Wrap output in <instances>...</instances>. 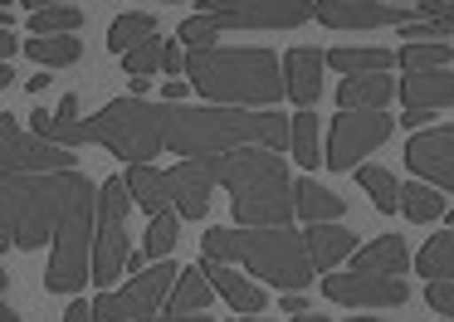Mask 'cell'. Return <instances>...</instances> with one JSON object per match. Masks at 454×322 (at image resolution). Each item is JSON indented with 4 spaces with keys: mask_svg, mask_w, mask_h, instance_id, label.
Segmentation results:
<instances>
[{
    "mask_svg": "<svg viewBox=\"0 0 454 322\" xmlns=\"http://www.w3.org/2000/svg\"><path fill=\"white\" fill-rule=\"evenodd\" d=\"M98 185L74 171H0V230L15 249L50 244V293H79L93 263Z\"/></svg>",
    "mask_w": 454,
    "mask_h": 322,
    "instance_id": "6da1fadb",
    "label": "cell"
},
{
    "mask_svg": "<svg viewBox=\"0 0 454 322\" xmlns=\"http://www.w3.org/2000/svg\"><path fill=\"white\" fill-rule=\"evenodd\" d=\"M161 122V146H171L186 161H206V156L235 152V146H269V152H284L288 146V117L274 107H181L167 103L157 107Z\"/></svg>",
    "mask_w": 454,
    "mask_h": 322,
    "instance_id": "7a4b0ae2",
    "label": "cell"
},
{
    "mask_svg": "<svg viewBox=\"0 0 454 322\" xmlns=\"http://www.w3.org/2000/svg\"><path fill=\"white\" fill-rule=\"evenodd\" d=\"M215 185L230 191V210L239 224H288L294 220V181L278 152L269 146H235V152L206 156Z\"/></svg>",
    "mask_w": 454,
    "mask_h": 322,
    "instance_id": "3957f363",
    "label": "cell"
},
{
    "mask_svg": "<svg viewBox=\"0 0 454 322\" xmlns=\"http://www.w3.org/2000/svg\"><path fill=\"white\" fill-rule=\"evenodd\" d=\"M181 74L220 107H274L284 98L278 54L269 49H191Z\"/></svg>",
    "mask_w": 454,
    "mask_h": 322,
    "instance_id": "277c9868",
    "label": "cell"
},
{
    "mask_svg": "<svg viewBox=\"0 0 454 322\" xmlns=\"http://www.w3.org/2000/svg\"><path fill=\"white\" fill-rule=\"evenodd\" d=\"M206 259L220 263H245L254 279L274 283L284 293H303L313 283L303 234L288 224H239V230H206Z\"/></svg>",
    "mask_w": 454,
    "mask_h": 322,
    "instance_id": "5b68a950",
    "label": "cell"
},
{
    "mask_svg": "<svg viewBox=\"0 0 454 322\" xmlns=\"http://www.w3.org/2000/svg\"><path fill=\"white\" fill-rule=\"evenodd\" d=\"M313 20V0H200V15L181 25V44L206 49L225 29H294Z\"/></svg>",
    "mask_w": 454,
    "mask_h": 322,
    "instance_id": "8992f818",
    "label": "cell"
},
{
    "mask_svg": "<svg viewBox=\"0 0 454 322\" xmlns=\"http://www.w3.org/2000/svg\"><path fill=\"white\" fill-rule=\"evenodd\" d=\"M79 142H98V146H108L113 156H122V161H152V156L161 152L157 107L142 103V98H118V103H108L103 113L83 117Z\"/></svg>",
    "mask_w": 454,
    "mask_h": 322,
    "instance_id": "52a82bcc",
    "label": "cell"
},
{
    "mask_svg": "<svg viewBox=\"0 0 454 322\" xmlns=\"http://www.w3.org/2000/svg\"><path fill=\"white\" fill-rule=\"evenodd\" d=\"M128 210L132 195L122 176H108L98 185V215H93V263H89V283H118L122 279V259H128Z\"/></svg>",
    "mask_w": 454,
    "mask_h": 322,
    "instance_id": "ba28073f",
    "label": "cell"
},
{
    "mask_svg": "<svg viewBox=\"0 0 454 322\" xmlns=\"http://www.w3.org/2000/svg\"><path fill=\"white\" fill-rule=\"evenodd\" d=\"M391 132H395V117L376 113V107H342V113L333 117V137H327V161L323 166L352 171V166L362 161L366 152H376Z\"/></svg>",
    "mask_w": 454,
    "mask_h": 322,
    "instance_id": "9c48e42d",
    "label": "cell"
},
{
    "mask_svg": "<svg viewBox=\"0 0 454 322\" xmlns=\"http://www.w3.org/2000/svg\"><path fill=\"white\" fill-rule=\"evenodd\" d=\"M176 263L161 259L157 269H147L142 279L122 283L118 293H103L98 302H93V322H137V318H152V312L161 308V298L171 293V283H176Z\"/></svg>",
    "mask_w": 454,
    "mask_h": 322,
    "instance_id": "30bf717a",
    "label": "cell"
},
{
    "mask_svg": "<svg viewBox=\"0 0 454 322\" xmlns=\"http://www.w3.org/2000/svg\"><path fill=\"white\" fill-rule=\"evenodd\" d=\"M79 156L69 146H54L15 127L11 113H0V171H74Z\"/></svg>",
    "mask_w": 454,
    "mask_h": 322,
    "instance_id": "8fae6325",
    "label": "cell"
},
{
    "mask_svg": "<svg viewBox=\"0 0 454 322\" xmlns=\"http://www.w3.org/2000/svg\"><path fill=\"white\" fill-rule=\"evenodd\" d=\"M313 15L327 29H386L420 20V5H381V0H317Z\"/></svg>",
    "mask_w": 454,
    "mask_h": 322,
    "instance_id": "7c38bea8",
    "label": "cell"
},
{
    "mask_svg": "<svg viewBox=\"0 0 454 322\" xmlns=\"http://www.w3.org/2000/svg\"><path fill=\"white\" fill-rule=\"evenodd\" d=\"M323 293L333 302H347V308H401L405 302V283L401 279H386V273H333L323 279Z\"/></svg>",
    "mask_w": 454,
    "mask_h": 322,
    "instance_id": "4fadbf2b",
    "label": "cell"
},
{
    "mask_svg": "<svg viewBox=\"0 0 454 322\" xmlns=\"http://www.w3.org/2000/svg\"><path fill=\"white\" fill-rule=\"evenodd\" d=\"M405 166L434 191L454 185V127H434V132H415L405 142Z\"/></svg>",
    "mask_w": 454,
    "mask_h": 322,
    "instance_id": "5bb4252c",
    "label": "cell"
},
{
    "mask_svg": "<svg viewBox=\"0 0 454 322\" xmlns=\"http://www.w3.org/2000/svg\"><path fill=\"white\" fill-rule=\"evenodd\" d=\"M210 191H215V176H210L206 161H181L167 171V195L176 205V215H186V220H206Z\"/></svg>",
    "mask_w": 454,
    "mask_h": 322,
    "instance_id": "9a60e30c",
    "label": "cell"
},
{
    "mask_svg": "<svg viewBox=\"0 0 454 322\" xmlns=\"http://www.w3.org/2000/svg\"><path fill=\"white\" fill-rule=\"evenodd\" d=\"M323 54L317 49H294V54L284 59V93L294 98V103L313 107L317 93H323Z\"/></svg>",
    "mask_w": 454,
    "mask_h": 322,
    "instance_id": "2e32d148",
    "label": "cell"
},
{
    "mask_svg": "<svg viewBox=\"0 0 454 322\" xmlns=\"http://www.w3.org/2000/svg\"><path fill=\"white\" fill-rule=\"evenodd\" d=\"M200 273L210 279V288L225 293L235 312H249V318H254V312H264V302H269L264 288H259V283H249V279H239V269H230V263H220V259H200Z\"/></svg>",
    "mask_w": 454,
    "mask_h": 322,
    "instance_id": "e0dca14e",
    "label": "cell"
},
{
    "mask_svg": "<svg viewBox=\"0 0 454 322\" xmlns=\"http://www.w3.org/2000/svg\"><path fill=\"white\" fill-rule=\"evenodd\" d=\"M401 103L420 107V113H444V107L454 103V74L450 68H434V74H405Z\"/></svg>",
    "mask_w": 454,
    "mask_h": 322,
    "instance_id": "ac0fdd59",
    "label": "cell"
},
{
    "mask_svg": "<svg viewBox=\"0 0 454 322\" xmlns=\"http://www.w3.org/2000/svg\"><path fill=\"white\" fill-rule=\"evenodd\" d=\"M411 254H405V240L401 234H381L372 240L366 249H356V273H386V279H401Z\"/></svg>",
    "mask_w": 454,
    "mask_h": 322,
    "instance_id": "d6986e66",
    "label": "cell"
},
{
    "mask_svg": "<svg viewBox=\"0 0 454 322\" xmlns=\"http://www.w3.org/2000/svg\"><path fill=\"white\" fill-rule=\"evenodd\" d=\"M303 249H308V263H313V269H333L337 259H347V254L356 249V240L347 230H337V224L317 220L313 230L303 234Z\"/></svg>",
    "mask_w": 454,
    "mask_h": 322,
    "instance_id": "ffe728a7",
    "label": "cell"
},
{
    "mask_svg": "<svg viewBox=\"0 0 454 322\" xmlns=\"http://www.w3.org/2000/svg\"><path fill=\"white\" fill-rule=\"evenodd\" d=\"M337 98H342V107H376V113H381L395 98V78L391 74H347V83L337 88Z\"/></svg>",
    "mask_w": 454,
    "mask_h": 322,
    "instance_id": "44dd1931",
    "label": "cell"
},
{
    "mask_svg": "<svg viewBox=\"0 0 454 322\" xmlns=\"http://www.w3.org/2000/svg\"><path fill=\"white\" fill-rule=\"evenodd\" d=\"M128 195H132V205H142V210H167L171 205V195H167V171H157V166H147V161H132L128 166Z\"/></svg>",
    "mask_w": 454,
    "mask_h": 322,
    "instance_id": "7402d4cb",
    "label": "cell"
},
{
    "mask_svg": "<svg viewBox=\"0 0 454 322\" xmlns=\"http://www.w3.org/2000/svg\"><path fill=\"white\" fill-rule=\"evenodd\" d=\"M347 210V200H337L333 191H323L317 181H298L294 185V215H303L308 224L317 220H337V215Z\"/></svg>",
    "mask_w": 454,
    "mask_h": 322,
    "instance_id": "603a6c76",
    "label": "cell"
},
{
    "mask_svg": "<svg viewBox=\"0 0 454 322\" xmlns=\"http://www.w3.org/2000/svg\"><path fill=\"white\" fill-rule=\"evenodd\" d=\"M20 49L40 68H64V64H79V59H83V44L74 35H35L30 44H20Z\"/></svg>",
    "mask_w": 454,
    "mask_h": 322,
    "instance_id": "cb8c5ba5",
    "label": "cell"
},
{
    "mask_svg": "<svg viewBox=\"0 0 454 322\" xmlns=\"http://www.w3.org/2000/svg\"><path fill=\"white\" fill-rule=\"evenodd\" d=\"M210 293H215V288H210V279L200 273V263H196V269H181L176 273V283H171L167 298H171V312H206L210 308Z\"/></svg>",
    "mask_w": 454,
    "mask_h": 322,
    "instance_id": "d4e9b609",
    "label": "cell"
},
{
    "mask_svg": "<svg viewBox=\"0 0 454 322\" xmlns=\"http://www.w3.org/2000/svg\"><path fill=\"white\" fill-rule=\"evenodd\" d=\"M395 210H405L411 220H434V215L450 210V200H444V191L415 181V185H401V191H395Z\"/></svg>",
    "mask_w": 454,
    "mask_h": 322,
    "instance_id": "484cf974",
    "label": "cell"
},
{
    "mask_svg": "<svg viewBox=\"0 0 454 322\" xmlns=\"http://www.w3.org/2000/svg\"><path fill=\"white\" fill-rule=\"evenodd\" d=\"M323 64L342 68V74H386L395 64V54L391 49H333Z\"/></svg>",
    "mask_w": 454,
    "mask_h": 322,
    "instance_id": "4316f807",
    "label": "cell"
},
{
    "mask_svg": "<svg viewBox=\"0 0 454 322\" xmlns=\"http://www.w3.org/2000/svg\"><path fill=\"white\" fill-rule=\"evenodd\" d=\"M415 269L425 279H454V230H440L420 254H415Z\"/></svg>",
    "mask_w": 454,
    "mask_h": 322,
    "instance_id": "83f0119b",
    "label": "cell"
},
{
    "mask_svg": "<svg viewBox=\"0 0 454 322\" xmlns=\"http://www.w3.org/2000/svg\"><path fill=\"white\" fill-rule=\"evenodd\" d=\"M152 35H157V20L152 15H142V10L137 15H118L108 29V49L113 54H128V49H137L142 39H152Z\"/></svg>",
    "mask_w": 454,
    "mask_h": 322,
    "instance_id": "f1b7e54d",
    "label": "cell"
},
{
    "mask_svg": "<svg viewBox=\"0 0 454 322\" xmlns=\"http://www.w3.org/2000/svg\"><path fill=\"white\" fill-rule=\"evenodd\" d=\"M395 59H401L405 74H434V68H450L454 44H405Z\"/></svg>",
    "mask_w": 454,
    "mask_h": 322,
    "instance_id": "f546056e",
    "label": "cell"
},
{
    "mask_svg": "<svg viewBox=\"0 0 454 322\" xmlns=\"http://www.w3.org/2000/svg\"><path fill=\"white\" fill-rule=\"evenodd\" d=\"M288 146H294L298 166H317V113L288 117Z\"/></svg>",
    "mask_w": 454,
    "mask_h": 322,
    "instance_id": "4dcf8cb0",
    "label": "cell"
},
{
    "mask_svg": "<svg viewBox=\"0 0 454 322\" xmlns=\"http://www.w3.org/2000/svg\"><path fill=\"white\" fill-rule=\"evenodd\" d=\"M79 25H83V10H74V5H44L30 15L35 35H74Z\"/></svg>",
    "mask_w": 454,
    "mask_h": 322,
    "instance_id": "1f68e13d",
    "label": "cell"
},
{
    "mask_svg": "<svg viewBox=\"0 0 454 322\" xmlns=\"http://www.w3.org/2000/svg\"><path fill=\"white\" fill-rule=\"evenodd\" d=\"M356 181H362L366 195H372L376 210H386V215L395 210V191H401V185H395L391 171H381V166H362V171H356Z\"/></svg>",
    "mask_w": 454,
    "mask_h": 322,
    "instance_id": "d6a6232c",
    "label": "cell"
},
{
    "mask_svg": "<svg viewBox=\"0 0 454 322\" xmlns=\"http://www.w3.org/2000/svg\"><path fill=\"white\" fill-rule=\"evenodd\" d=\"M176 249V215L171 210H157L152 215V224H147V259H167V254Z\"/></svg>",
    "mask_w": 454,
    "mask_h": 322,
    "instance_id": "836d02e7",
    "label": "cell"
},
{
    "mask_svg": "<svg viewBox=\"0 0 454 322\" xmlns=\"http://www.w3.org/2000/svg\"><path fill=\"white\" fill-rule=\"evenodd\" d=\"M122 64H128V74H132V78L157 74V68H161V39H157V35L142 39L137 49H128V54H122Z\"/></svg>",
    "mask_w": 454,
    "mask_h": 322,
    "instance_id": "e575fe53",
    "label": "cell"
},
{
    "mask_svg": "<svg viewBox=\"0 0 454 322\" xmlns=\"http://www.w3.org/2000/svg\"><path fill=\"white\" fill-rule=\"evenodd\" d=\"M450 20H411V25H401V29H405V39H411V44H450V39H454Z\"/></svg>",
    "mask_w": 454,
    "mask_h": 322,
    "instance_id": "d590c367",
    "label": "cell"
},
{
    "mask_svg": "<svg viewBox=\"0 0 454 322\" xmlns=\"http://www.w3.org/2000/svg\"><path fill=\"white\" fill-rule=\"evenodd\" d=\"M430 308L440 312V318L454 312V283L450 279H430Z\"/></svg>",
    "mask_w": 454,
    "mask_h": 322,
    "instance_id": "8d00e7d4",
    "label": "cell"
},
{
    "mask_svg": "<svg viewBox=\"0 0 454 322\" xmlns=\"http://www.w3.org/2000/svg\"><path fill=\"white\" fill-rule=\"evenodd\" d=\"M181 64H186V54H181V44H161V74L181 78Z\"/></svg>",
    "mask_w": 454,
    "mask_h": 322,
    "instance_id": "74e56055",
    "label": "cell"
},
{
    "mask_svg": "<svg viewBox=\"0 0 454 322\" xmlns=\"http://www.w3.org/2000/svg\"><path fill=\"white\" fill-rule=\"evenodd\" d=\"M20 49V39L11 35V29H0V64H11V54Z\"/></svg>",
    "mask_w": 454,
    "mask_h": 322,
    "instance_id": "f35d334b",
    "label": "cell"
},
{
    "mask_svg": "<svg viewBox=\"0 0 454 322\" xmlns=\"http://www.w3.org/2000/svg\"><path fill=\"white\" fill-rule=\"evenodd\" d=\"M137 322H210L206 312H171V318H137Z\"/></svg>",
    "mask_w": 454,
    "mask_h": 322,
    "instance_id": "ab89813d",
    "label": "cell"
},
{
    "mask_svg": "<svg viewBox=\"0 0 454 322\" xmlns=\"http://www.w3.org/2000/svg\"><path fill=\"white\" fill-rule=\"evenodd\" d=\"M50 83H54V78L44 74V68H40V74H35V78H20V88H25V93H44V88H50Z\"/></svg>",
    "mask_w": 454,
    "mask_h": 322,
    "instance_id": "60d3db41",
    "label": "cell"
},
{
    "mask_svg": "<svg viewBox=\"0 0 454 322\" xmlns=\"http://www.w3.org/2000/svg\"><path fill=\"white\" fill-rule=\"evenodd\" d=\"M278 308L298 318V312H308V302H303V293H284V298H278Z\"/></svg>",
    "mask_w": 454,
    "mask_h": 322,
    "instance_id": "b9f144b4",
    "label": "cell"
},
{
    "mask_svg": "<svg viewBox=\"0 0 454 322\" xmlns=\"http://www.w3.org/2000/svg\"><path fill=\"white\" fill-rule=\"evenodd\" d=\"M54 117H59V122H74V117H79V98H64V103H59V113H54Z\"/></svg>",
    "mask_w": 454,
    "mask_h": 322,
    "instance_id": "7bdbcfd3",
    "label": "cell"
},
{
    "mask_svg": "<svg viewBox=\"0 0 454 322\" xmlns=\"http://www.w3.org/2000/svg\"><path fill=\"white\" fill-rule=\"evenodd\" d=\"M420 122H434V113H420V107H405L401 127H420Z\"/></svg>",
    "mask_w": 454,
    "mask_h": 322,
    "instance_id": "ee69618b",
    "label": "cell"
},
{
    "mask_svg": "<svg viewBox=\"0 0 454 322\" xmlns=\"http://www.w3.org/2000/svg\"><path fill=\"white\" fill-rule=\"evenodd\" d=\"M64 322H93V308L89 302H74V308L64 312Z\"/></svg>",
    "mask_w": 454,
    "mask_h": 322,
    "instance_id": "f6af8a7d",
    "label": "cell"
},
{
    "mask_svg": "<svg viewBox=\"0 0 454 322\" xmlns=\"http://www.w3.org/2000/svg\"><path fill=\"white\" fill-rule=\"evenodd\" d=\"M186 88L191 83H161V93H167V103H181V98H186Z\"/></svg>",
    "mask_w": 454,
    "mask_h": 322,
    "instance_id": "bcb514c9",
    "label": "cell"
},
{
    "mask_svg": "<svg viewBox=\"0 0 454 322\" xmlns=\"http://www.w3.org/2000/svg\"><path fill=\"white\" fill-rule=\"evenodd\" d=\"M5 83H20V78L11 74V64H0V88H5Z\"/></svg>",
    "mask_w": 454,
    "mask_h": 322,
    "instance_id": "7dc6e473",
    "label": "cell"
},
{
    "mask_svg": "<svg viewBox=\"0 0 454 322\" xmlns=\"http://www.w3.org/2000/svg\"><path fill=\"white\" fill-rule=\"evenodd\" d=\"M5 244H11V240H5V230H0V254H5ZM5 283H11V279H5V269H0V293H5Z\"/></svg>",
    "mask_w": 454,
    "mask_h": 322,
    "instance_id": "c3c4849f",
    "label": "cell"
},
{
    "mask_svg": "<svg viewBox=\"0 0 454 322\" xmlns=\"http://www.w3.org/2000/svg\"><path fill=\"white\" fill-rule=\"evenodd\" d=\"M30 10H44V5H64V0H25Z\"/></svg>",
    "mask_w": 454,
    "mask_h": 322,
    "instance_id": "681fc988",
    "label": "cell"
},
{
    "mask_svg": "<svg viewBox=\"0 0 454 322\" xmlns=\"http://www.w3.org/2000/svg\"><path fill=\"white\" fill-rule=\"evenodd\" d=\"M0 322H20V318H15L11 308H5V298H0Z\"/></svg>",
    "mask_w": 454,
    "mask_h": 322,
    "instance_id": "f907efd6",
    "label": "cell"
},
{
    "mask_svg": "<svg viewBox=\"0 0 454 322\" xmlns=\"http://www.w3.org/2000/svg\"><path fill=\"white\" fill-rule=\"evenodd\" d=\"M298 322H327V318H317V312H298Z\"/></svg>",
    "mask_w": 454,
    "mask_h": 322,
    "instance_id": "816d5d0a",
    "label": "cell"
},
{
    "mask_svg": "<svg viewBox=\"0 0 454 322\" xmlns=\"http://www.w3.org/2000/svg\"><path fill=\"white\" fill-rule=\"evenodd\" d=\"M347 322H381V318H347Z\"/></svg>",
    "mask_w": 454,
    "mask_h": 322,
    "instance_id": "f5cc1de1",
    "label": "cell"
},
{
    "mask_svg": "<svg viewBox=\"0 0 454 322\" xmlns=\"http://www.w3.org/2000/svg\"><path fill=\"white\" fill-rule=\"evenodd\" d=\"M11 5H15V0H0V10H11Z\"/></svg>",
    "mask_w": 454,
    "mask_h": 322,
    "instance_id": "db71d44e",
    "label": "cell"
},
{
    "mask_svg": "<svg viewBox=\"0 0 454 322\" xmlns=\"http://www.w3.org/2000/svg\"><path fill=\"white\" fill-rule=\"evenodd\" d=\"M381 5H405V0H381Z\"/></svg>",
    "mask_w": 454,
    "mask_h": 322,
    "instance_id": "11a10c76",
    "label": "cell"
},
{
    "mask_svg": "<svg viewBox=\"0 0 454 322\" xmlns=\"http://www.w3.org/2000/svg\"><path fill=\"white\" fill-rule=\"evenodd\" d=\"M239 322H264V318H239Z\"/></svg>",
    "mask_w": 454,
    "mask_h": 322,
    "instance_id": "9f6ffc18",
    "label": "cell"
}]
</instances>
